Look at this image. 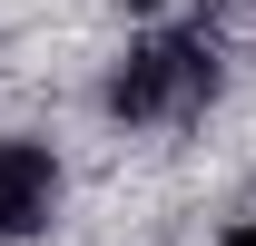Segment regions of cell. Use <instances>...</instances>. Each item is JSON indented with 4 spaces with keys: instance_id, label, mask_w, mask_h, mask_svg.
<instances>
[{
    "instance_id": "cell-1",
    "label": "cell",
    "mask_w": 256,
    "mask_h": 246,
    "mask_svg": "<svg viewBox=\"0 0 256 246\" xmlns=\"http://www.w3.org/2000/svg\"><path fill=\"white\" fill-rule=\"evenodd\" d=\"M207 98H217V50H207V40H148V50H128V69L108 79V108L138 118V128L188 118Z\"/></svg>"
},
{
    "instance_id": "cell-2",
    "label": "cell",
    "mask_w": 256,
    "mask_h": 246,
    "mask_svg": "<svg viewBox=\"0 0 256 246\" xmlns=\"http://www.w3.org/2000/svg\"><path fill=\"white\" fill-rule=\"evenodd\" d=\"M50 216H60V158L40 138H0V246L40 236Z\"/></svg>"
},
{
    "instance_id": "cell-3",
    "label": "cell",
    "mask_w": 256,
    "mask_h": 246,
    "mask_svg": "<svg viewBox=\"0 0 256 246\" xmlns=\"http://www.w3.org/2000/svg\"><path fill=\"white\" fill-rule=\"evenodd\" d=\"M217 246H256V216H236V226H226V236Z\"/></svg>"
}]
</instances>
